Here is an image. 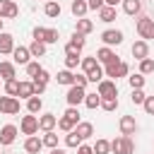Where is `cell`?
<instances>
[{
  "instance_id": "6da1fadb",
  "label": "cell",
  "mask_w": 154,
  "mask_h": 154,
  "mask_svg": "<svg viewBox=\"0 0 154 154\" xmlns=\"http://www.w3.org/2000/svg\"><path fill=\"white\" fill-rule=\"evenodd\" d=\"M103 75H106V77H111V79L116 82V79H120V77H128V75H130V65H128L125 60H120V58H118L116 63H108V65L103 67Z\"/></svg>"
},
{
  "instance_id": "7a4b0ae2",
  "label": "cell",
  "mask_w": 154,
  "mask_h": 154,
  "mask_svg": "<svg viewBox=\"0 0 154 154\" xmlns=\"http://www.w3.org/2000/svg\"><path fill=\"white\" fill-rule=\"evenodd\" d=\"M135 29H137V34H140L142 41L154 38V19H152V17H140L137 24H135Z\"/></svg>"
},
{
  "instance_id": "3957f363",
  "label": "cell",
  "mask_w": 154,
  "mask_h": 154,
  "mask_svg": "<svg viewBox=\"0 0 154 154\" xmlns=\"http://www.w3.org/2000/svg\"><path fill=\"white\" fill-rule=\"evenodd\" d=\"M19 113V99L17 96H0V116H17Z\"/></svg>"
},
{
  "instance_id": "277c9868",
  "label": "cell",
  "mask_w": 154,
  "mask_h": 154,
  "mask_svg": "<svg viewBox=\"0 0 154 154\" xmlns=\"http://www.w3.org/2000/svg\"><path fill=\"white\" fill-rule=\"evenodd\" d=\"M19 130H22V135H26V137L36 135V132H38V116H34V113H29V116H22Z\"/></svg>"
},
{
  "instance_id": "5b68a950",
  "label": "cell",
  "mask_w": 154,
  "mask_h": 154,
  "mask_svg": "<svg viewBox=\"0 0 154 154\" xmlns=\"http://www.w3.org/2000/svg\"><path fill=\"white\" fill-rule=\"evenodd\" d=\"M96 94L101 99H113V96H118V84L113 79H101L96 84Z\"/></svg>"
},
{
  "instance_id": "8992f818",
  "label": "cell",
  "mask_w": 154,
  "mask_h": 154,
  "mask_svg": "<svg viewBox=\"0 0 154 154\" xmlns=\"http://www.w3.org/2000/svg\"><path fill=\"white\" fill-rule=\"evenodd\" d=\"M84 99H87V91H84L82 87H77V84L67 87V94H65L67 106H79V103H84Z\"/></svg>"
},
{
  "instance_id": "52a82bcc",
  "label": "cell",
  "mask_w": 154,
  "mask_h": 154,
  "mask_svg": "<svg viewBox=\"0 0 154 154\" xmlns=\"http://www.w3.org/2000/svg\"><path fill=\"white\" fill-rule=\"evenodd\" d=\"M118 130H120V135L130 137V135L137 132V120H135L132 116H120V120H118Z\"/></svg>"
},
{
  "instance_id": "ba28073f",
  "label": "cell",
  "mask_w": 154,
  "mask_h": 154,
  "mask_svg": "<svg viewBox=\"0 0 154 154\" xmlns=\"http://www.w3.org/2000/svg\"><path fill=\"white\" fill-rule=\"evenodd\" d=\"M101 41H103V46H120L123 43V31L120 29H106L103 34H101Z\"/></svg>"
},
{
  "instance_id": "9c48e42d",
  "label": "cell",
  "mask_w": 154,
  "mask_h": 154,
  "mask_svg": "<svg viewBox=\"0 0 154 154\" xmlns=\"http://www.w3.org/2000/svg\"><path fill=\"white\" fill-rule=\"evenodd\" d=\"M12 60H14V65H29L31 63V53H29V46H14V51H12Z\"/></svg>"
},
{
  "instance_id": "30bf717a",
  "label": "cell",
  "mask_w": 154,
  "mask_h": 154,
  "mask_svg": "<svg viewBox=\"0 0 154 154\" xmlns=\"http://www.w3.org/2000/svg\"><path fill=\"white\" fill-rule=\"evenodd\" d=\"M19 14V7L14 0H0V19H14Z\"/></svg>"
},
{
  "instance_id": "8fae6325",
  "label": "cell",
  "mask_w": 154,
  "mask_h": 154,
  "mask_svg": "<svg viewBox=\"0 0 154 154\" xmlns=\"http://www.w3.org/2000/svg\"><path fill=\"white\" fill-rule=\"evenodd\" d=\"M96 60H99V65H108V63H116V60H118V55H116V51H113V48L101 46V48L96 51Z\"/></svg>"
},
{
  "instance_id": "7c38bea8",
  "label": "cell",
  "mask_w": 154,
  "mask_h": 154,
  "mask_svg": "<svg viewBox=\"0 0 154 154\" xmlns=\"http://www.w3.org/2000/svg\"><path fill=\"white\" fill-rule=\"evenodd\" d=\"M55 128H58V116H53V113H43V116H38V130L51 132V130H55Z\"/></svg>"
},
{
  "instance_id": "4fadbf2b",
  "label": "cell",
  "mask_w": 154,
  "mask_h": 154,
  "mask_svg": "<svg viewBox=\"0 0 154 154\" xmlns=\"http://www.w3.org/2000/svg\"><path fill=\"white\" fill-rule=\"evenodd\" d=\"M14 140H17V128L14 125H2L0 128V144L2 147H10Z\"/></svg>"
},
{
  "instance_id": "5bb4252c",
  "label": "cell",
  "mask_w": 154,
  "mask_h": 154,
  "mask_svg": "<svg viewBox=\"0 0 154 154\" xmlns=\"http://www.w3.org/2000/svg\"><path fill=\"white\" fill-rule=\"evenodd\" d=\"M130 51H132V58H135V60H144V58H149V43L142 41V38L135 41Z\"/></svg>"
},
{
  "instance_id": "9a60e30c",
  "label": "cell",
  "mask_w": 154,
  "mask_h": 154,
  "mask_svg": "<svg viewBox=\"0 0 154 154\" xmlns=\"http://www.w3.org/2000/svg\"><path fill=\"white\" fill-rule=\"evenodd\" d=\"M41 149H43V140H41V137L31 135V137L24 140V152H26V154H38Z\"/></svg>"
},
{
  "instance_id": "2e32d148",
  "label": "cell",
  "mask_w": 154,
  "mask_h": 154,
  "mask_svg": "<svg viewBox=\"0 0 154 154\" xmlns=\"http://www.w3.org/2000/svg\"><path fill=\"white\" fill-rule=\"evenodd\" d=\"M12 51H14V36L2 31L0 34V55H7V53L12 55Z\"/></svg>"
},
{
  "instance_id": "e0dca14e",
  "label": "cell",
  "mask_w": 154,
  "mask_h": 154,
  "mask_svg": "<svg viewBox=\"0 0 154 154\" xmlns=\"http://www.w3.org/2000/svg\"><path fill=\"white\" fill-rule=\"evenodd\" d=\"M17 96L19 99H31V96H36V91H34V82L31 79H26V82H19V89H17Z\"/></svg>"
},
{
  "instance_id": "ac0fdd59",
  "label": "cell",
  "mask_w": 154,
  "mask_h": 154,
  "mask_svg": "<svg viewBox=\"0 0 154 154\" xmlns=\"http://www.w3.org/2000/svg\"><path fill=\"white\" fill-rule=\"evenodd\" d=\"M0 77H2V82H7V79H17L14 63H7V60H2V63H0Z\"/></svg>"
},
{
  "instance_id": "d6986e66",
  "label": "cell",
  "mask_w": 154,
  "mask_h": 154,
  "mask_svg": "<svg viewBox=\"0 0 154 154\" xmlns=\"http://www.w3.org/2000/svg\"><path fill=\"white\" fill-rule=\"evenodd\" d=\"M96 14H99V22H106V24H111V22L118 17V10H116V7H108V5H103V7H101Z\"/></svg>"
},
{
  "instance_id": "ffe728a7",
  "label": "cell",
  "mask_w": 154,
  "mask_h": 154,
  "mask_svg": "<svg viewBox=\"0 0 154 154\" xmlns=\"http://www.w3.org/2000/svg\"><path fill=\"white\" fill-rule=\"evenodd\" d=\"M75 130H77V135H79L82 140L94 137V125H91V123H87V120H79V123L75 125Z\"/></svg>"
},
{
  "instance_id": "44dd1931",
  "label": "cell",
  "mask_w": 154,
  "mask_h": 154,
  "mask_svg": "<svg viewBox=\"0 0 154 154\" xmlns=\"http://www.w3.org/2000/svg\"><path fill=\"white\" fill-rule=\"evenodd\" d=\"M123 12L130 17H137L142 12V2L140 0H123Z\"/></svg>"
},
{
  "instance_id": "7402d4cb",
  "label": "cell",
  "mask_w": 154,
  "mask_h": 154,
  "mask_svg": "<svg viewBox=\"0 0 154 154\" xmlns=\"http://www.w3.org/2000/svg\"><path fill=\"white\" fill-rule=\"evenodd\" d=\"M55 82L63 84V87H72V84H75V72H72V70H60V72L55 75Z\"/></svg>"
},
{
  "instance_id": "603a6c76",
  "label": "cell",
  "mask_w": 154,
  "mask_h": 154,
  "mask_svg": "<svg viewBox=\"0 0 154 154\" xmlns=\"http://www.w3.org/2000/svg\"><path fill=\"white\" fill-rule=\"evenodd\" d=\"M70 10H72V14H75L77 19H82V17L89 12V5H87V0H72Z\"/></svg>"
},
{
  "instance_id": "cb8c5ba5",
  "label": "cell",
  "mask_w": 154,
  "mask_h": 154,
  "mask_svg": "<svg viewBox=\"0 0 154 154\" xmlns=\"http://www.w3.org/2000/svg\"><path fill=\"white\" fill-rule=\"evenodd\" d=\"M43 12H46V17H51V19H55V17H60V12H63V7H60V2H55V0H48V2L43 5Z\"/></svg>"
},
{
  "instance_id": "d4e9b609",
  "label": "cell",
  "mask_w": 154,
  "mask_h": 154,
  "mask_svg": "<svg viewBox=\"0 0 154 154\" xmlns=\"http://www.w3.org/2000/svg\"><path fill=\"white\" fill-rule=\"evenodd\" d=\"M82 142H84V140L77 135V130H70V132L65 135V147H70V149H77Z\"/></svg>"
},
{
  "instance_id": "484cf974",
  "label": "cell",
  "mask_w": 154,
  "mask_h": 154,
  "mask_svg": "<svg viewBox=\"0 0 154 154\" xmlns=\"http://www.w3.org/2000/svg\"><path fill=\"white\" fill-rule=\"evenodd\" d=\"M75 31H79V34H84V36H87V34H91V31H94V22H91V19H87V17H82V19H77V29H75Z\"/></svg>"
},
{
  "instance_id": "4316f807",
  "label": "cell",
  "mask_w": 154,
  "mask_h": 154,
  "mask_svg": "<svg viewBox=\"0 0 154 154\" xmlns=\"http://www.w3.org/2000/svg\"><path fill=\"white\" fill-rule=\"evenodd\" d=\"M79 67H82V72L84 75H89L94 67H99V60H96V55H89V58H82V63H79Z\"/></svg>"
},
{
  "instance_id": "83f0119b",
  "label": "cell",
  "mask_w": 154,
  "mask_h": 154,
  "mask_svg": "<svg viewBox=\"0 0 154 154\" xmlns=\"http://www.w3.org/2000/svg\"><path fill=\"white\" fill-rule=\"evenodd\" d=\"M29 53H31V58H43V55H46V43H41V41H31Z\"/></svg>"
},
{
  "instance_id": "f1b7e54d",
  "label": "cell",
  "mask_w": 154,
  "mask_h": 154,
  "mask_svg": "<svg viewBox=\"0 0 154 154\" xmlns=\"http://www.w3.org/2000/svg\"><path fill=\"white\" fill-rule=\"evenodd\" d=\"M41 108H43V101H41V96H31L29 101H26V111L29 113H41Z\"/></svg>"
},
{
  "instance_id": "f546056e",
  "label": "cell",
  "mask_w": 154,
  "mask_h": 154,
  "mask_svg": "<svg viewBox=\"0 0 154 154\" xmlns=\"http://www.w3.org/2000/svg\"><path fill=\"white\" fill-rule=\"evenodd\" d=\"M91 149H94V154H111V142L108 140H96L91 144Z\"/></svg>"
},
{
  "instance_id": "4dcf8cb0",
  "label": "cell",
  "mask_w": 154,
  "mask_h": 154,
  "mask_svg": "<svg viewBox=\"0 0 154 154\" xmlns=\"http://www.w3.org/2000/svg\"><path fill=\"white\" fill-rule=\"evenodd\" d=\"M128 84H130V89H142L144 87V75H140V72L128 75Z\"/></svg>"
},
{
  "instance_id": "1f68e13d",
  "label": "cell",
  "mask_w": 154,
  "mask_h": 154,
  "mask_svg": "<svg viewBox=\"0 0 154 154\" xmlns=\"http://www.w3.org/2000/svg\"><path fill=\"white\" fill-rule=\"evenodd\" d=\"M84 106H87V108H91V111H94V108H101V96H99L96 91H94V94H87Z\"/></svg>"
},
{
  "instance_id": "d6a6232c",
  "label": "cell",
  "mask_w": 154,
  "mask_h": 154,
  "mask_svg": "<svg viewBox=\"0 0 154 154\" xmlns=\"http://www.w3.org/2000/svg\"><path fill=\"white\" fill-rule=\"evenodd\" d=\"M41 140H43V147H48V149H55V147H58V135H55L53 130H51V132H43Z\"/></svg>"
},
{
  "instance_id": "836d02e7",
  "label": "cell",
  "mask_w": 154,
  "mask_h": 154,
  "mask_svg": "<svg viewBox=\"0 0 154 154\" xmlns=\"http://www.w3.org/2000/svg\"><path fill=\"white\" fill-rule=\"evenodd\" d=\"M58 38H60L58 29H46V31H43V43H46V46H48V43H58Z\"/></svg>"
},
{
  "instance_id": "e575fe53",
  "label": "cell",
  "mask_w": 154,
  "mask_h": 154,
  "mask_svg": "<svg viewBox=\"0 0 154 154\" xmlns=\"http://www.w3.org/2000/svg\"><path fill=\"white\" fill-rule=\"evenodd\" d=\"M152 72H154V60L152 58L140 60V75H152Z\"/></svg>"
},
{
  "instance_id": "d590c367",
  "label": "cell",
  "mask_w": 154,
  "mask_h": 154,
  "mask_svg": "<svg viewBox=\"0 0 154 154\" xmlns=\"http://www.w3.org/2000/svg\"><path fill=\"white\" fill-rule=\"evenodd\" d=\"M103 77H106V75H103V67H101V65H99V67H94V70L87 75V79H89V82H94V84H99Z\"/></svg>"
},
{
  "instance_id": "8d00e7d4",
  "label": "cell",
  "mask_w": 154,
  "mask_h": 154,
  "mask_svg": "<svg viewBox=\"0 0 154 154\" xmlns=\"http://www.w3.org/2000/svg\"><path fill=\"white\" fill-rule=\"evenodd\" d=\"M2 87H5V94H7V96H17L19 82H17V79H7V82H2Z\"/></svg>"
},
{
  "instance_id": "74e56055",
  "label": "cell",
  "mask_w": 154,
  "mask_h": 154,
  "mask_svg": "<svg viewBox=\"0 0 154 154\" xmlns=\"http://www.w3.org/2000/svg\"><path fill=\"white\" fill-rule=\"evenodd\" d=\"M144 99H147L144 89H132V94H130V101H132L135 106H142V103H144Z\"/></svg>"
},
{
  "instance_id": "f35d334b",
  "label": "cell",
  "mask_w": 154,
  "mask_h": 154,
  "mask_svg": "<svg viewBox=\"0 0 154 154\" xmlns=\"http://www.w3.org/2000/svg\"><path fill=\"white\" fill-rule=\"evenodd\" d=\"M101 108H103L106 113H113V111L118 108V96H113V99H101Z\"/></svg>"
},
{
  "instance_id": "ab89813d",
  "label": "cell",
  "mask_w": 154,
  "mask_h": 154,
  "mask_svg": "<svg viewBox=\"0 0 154 154\" xmlns=\"http://www.w3.org/2000/svg\"><path fill=\"white\" fill-rule=\"evenodd\" d=\"M63 118H67L70 123L77 125V123H79V111H77V106H67V111L63 113Z\"/></svg>"
},
{
  "instance_id": "60d3db41",
  "label": "cell",
  "mask_w": 154,
  "mask_h": 154,
  "mask_svg": "<svg viewBox=\"0 0 154 154\" xmlns=\"http://www.w3.org/2000/svg\"><path fill=\"white\" fill-rule=\"evenodd\" d=\"M70 43L72 46H77V48H84V34H79V31H72V36H70Z\"/></svg>"
},
{
  "instance_id": "b9f144b4",
  "label": "cell",
  "mask_w": 154,
  "mask_h": 154,
  "mask_svg": "<svg viewBox=\"0 0 154 154\" xmlns=\"http://www.w3.org/2000/svg\"><path fill=\"white\" fill-rule=\"evenodd\" d=\"M41 70H43V67H41V65H38V60H31V63H29V65H26V75H29V77H31V79H34V77H36V75H38V72H41Z\"/></svg>"
},
{
  "instance_id": "7bdbcfd3",
  "label": "cell",
  "mask_w": 154,
  "mask_h": 154,
  "mask_svg": "<svg viewBox=\"0 0 154 154\" xmlns=\"http://www.w3.org/2000/svg\"><path fill=\"white\" fill-rule=\"evenodd\" d=\"M31 82H34V84H46V87H48V82H51V75H48V70H41V72H38V75H36Z\"/></svg>"
},
{
  "instance_id": "ee69618b",
  "label": "cell",
  "mask_w": 154,
  "mask_h": 154,
  "mask_svg": "<svg viewBox=\"0 0 154 154\" xmlns=\"http://www.w3.org/2000/svg\"><path fill=\"white\" fill-rule=\"evenodd\" d=\"M111 154H123V135L111 140Z\"/></svg>"
},
{
  "instance_id": "f6af8a7d",
  "label": "cell",
  "mask_w": 154,
  "mask_h": 154,
  "mask_svg": "<svg viewBox=\"0 0 154 154\" xmlns=\"http://www.w3.org/2000/svg\"><path fill=\"white\" fill-rule=\"evenodd\" d=\"M123 154H135V140L123 135Z\"/></svg>"
},
{
  "instance_id": "bcb514c9",
  "label": "cell",
  "mask_w": 154,
  "mask_h": 154,
  "mask_svg": "<svg viewBox=\"0 0 154 154\" xmlns=\"http://www.w3.org/2000/svg\"><path fill=\"white\" fill-rule=\"evenodd\" d=\"M79 53H82V48H77V46H72V43L65 46V58H79Z\"/></svg>"
},
{
  "instance_id": "7dc6e473",
  "label": "cell",
  "mask_w": 154,
  "mask_h": 154,
  "mask_svg": "<svg viewBox=\"0 0 154 154\" xmlns=\"http://www.w3.org/2000/svg\"><path fill=\"white\" fill-rule=\"evenodd\" d=\"M58 128L63 132H70V130H75V123H70L67 118H58Z\"/></svg>"
},
{
  "instance_id": "c3c4849f",
  "label": "cell",
  "mask_w": 154,
  "mask_h": 154,
  "mask_svg": "<svg viewBox=\"0 0 154 154\" xmlns=\"http://www.w3.org/2000/svg\"><path fill=\"white\" fill-rule=\"evenodd\" d=\"M142 108L147 111V116H154V96H147L144 103H142Z\"/></svg>"
},
{
  "instance_id": "681fc988",
  "label": "cell",
  "mask_w": 154,
  "mask_h": 154,
  "mask_svg": "<svg viewBox=\"0 0 154 154\" xmlns=\"http://www.w3.org/2000/svg\"><path fill=\"white\" fill-rule=\"evenodd\" d=\"M79 63H82V58H65V70H75V67H79Z\"/></svg>"
},
{
  "instance_id": "f907efd6",
  "label": "cell",
  "mask_w": 154,
  "mask_h": 154,
  "mask_svg": "<svg viewBox=\"0 0 154 154\" xmlns=\"http://www.w3.org/2000/svg\"><path fill=\"white\" fill-rule=\"evenodd\" d=\"M87 82H89V79H87V75H84V72H75V84H77V87H82V89H84V87H87Z\"/></svg>"
},
{
  "instance_id": "816d5d0a",
  "label": "cell",
  "mask_w": 154,
  "mask_h": 154,
  "mask_svg": "<svg viewBox=\"0 0 154 154\" xmlns=\"http://www.w3.org/2000/svg\"><path fill=\"white\" fill-rule=\"evenodd\" d=\"M87 5H89V10H96V12H99V10L106 5V0H87Z\"/></svg>"
},
{
  "instance_id": "f5cc1de1",
  "label": "cell",
  "mask_w": 154,
  "mask_h": 154,
  "mask_svg": "<svg viewBox=\"0 0 154 154\" xmlns=\"http://www.w3.org/2000/svg\"><path fill=\"white\" fill-rule=\"evenodd\" d=\"M43 31H46V26H36L34 29V41H41L43 43Z\"/></svg>"
},
{
  "instance_id": "db71d44e",
  "label": "cell",
  "mask_w": 154,
  "mask_h": 154,
  "mask_svg": "<svg viewBox=\"0 0 154 154\" xmlns=\"http://www.w3.org/2000/svg\"><path fill=\"white\" fill-rule=\"evenodd\" d=\"M77 154H94V149H91L89 144H79V147H77Z\"/></svg>"
},
{
  "instance_id": "11a10c76",
  "label": "cell",
  "mask_w": 154,
  "mask_h": 154,
  "mask_svg": "<svg viewBox=\"0 0 154 154\" xmlns=\"http://www.w3.org/2000/svg\"><path fill=\"white\" fill-rule=\"evenodd\" d=\"M106 5L108 7H118V5H123V0H106Z\"/></svg>"
},
{
  "instance_id": "9f6ffc18",
  "label": "cell",
  "mask_w": 154,
  "mask_h": 154,
  "mask_svg": "<svg viewBox=\"0 0 154 154\" xmlns=\"http://www.w3.org/2000/svg\"><path fill=\"white\" fill-rule=\"evenodd\" d=\"M51 154H65V149H60V147H55V149H51Z\"/></svg>"
},
{
  "instance_id": "6f0895ef",
  "label": "cell",
  "mask_w": 154,
  "mask_h": 154,
  "mask_svg": "<svg viewBox=\"0 0 154 154\" xmlns=\"http://www.w3.org/2000/svg\"><path fill=\"white\" fill-rule=\"evenodd\" d=\"M0 34H2V19H0Z\"/></svg>"
},
{
  "instance_id": "680465c9",
  "label": "cell",
  "mask_w": 154,
  "mask_h": 154,
  "mask_svg": "<svg viewBox=\"0 0 154 154\" xmlns=\"http://www.w3.org/2000/svg\"><path fill=\"white\" fill-rule=\"evenodd\" d=\"M0 82H2V77H0Z\"/></svg>"
},
{
  "instance_id": "91938a15",
  "label": "cell",
  "mask_w": 154,
  "mask_h": 154,
  "mask_svg": "<svg viewBox=\"0 0 154 154\" xmlns=\"http://www.w3.org/2000/svg\"><path fill=\"white\" fill-rule=\"evenodd\" d=\"M0 147H2V144H0Z\"/></svg>"
},
{
  "instance_id": "94428289",
  "label": "cell",
  "mask_w": 154,
  "mask_h": 154,
  "mask_svg": "<svg viewBox=\"0 0 154 154\" xmlns=\"http://www.w3.org/2000/svg\"><path fill=\"white\" fill-rule=\"evenodd\" d=\"M46 2H48V0H46Z\"/></svg>"
}]
</instances>
